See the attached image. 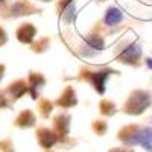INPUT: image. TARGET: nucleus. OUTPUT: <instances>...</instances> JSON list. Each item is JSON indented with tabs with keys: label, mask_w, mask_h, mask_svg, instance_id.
<instances>
[{
	"label": "nucleus",
	"mask_w": 152,
	"mask_h": 152,
	"mask_svg": "<svg viewBox=\"0 0 152 152\" xmlns=\"http://www.w3.org/2000/svg\"><path fill=\"white\" fill-rule=\"evenodd\" d=\"M108 75H110V72H96V73L91 76V79H93V84H94V87L97 88V90H99L100 93L104 91L105 79L108 78Z\"/></svg>",
	"instance_id": "obj_4"
},
{
	"label": "nucleus",
	"mask_w": 152,
	"mask_h": 152,
	"mask_svg": "<svg viewBox=\"0 0 152 152\" xmlns=\"http://www.w3.org/2000/svg\"><path fill=\"white\" fill-rule=\"evenodd\" d=\"M122 18H123V14L117 8H110L105 14V23L108 26H116V24L122 21Z\"/></svg>",
	"instance_id": "obj_2"
},
{
	"label": "nucleus",
	"mask_w": 152,
	"mask_h": 152,
	"mask_svg": "<svg viewBox=\"0 0 152 152\" xmlns=\"http://www.w3.org/2000/svg\"><path fill=\"white\" fill-rule=\"evenodd\" d=\"M148 66H149V67H152V59H148Z\"/></svg>",
	"instance_id": "obj_7"
},
{
	"label": "nucleus",
	"mask_w": 152,
	"mask_h": 152,
	"mask_svg": "<svg viewBox=\"0 0 152 152\" xmlns=\"http://www.w3.org/2000/svg\"><path fill=\"white\" fill-rule=\"evenodd\" d=\"M126 143H129V145H142L148 151H152V129L146 128L143 131H138V132L132 134L131 138L126 140Z\"/></svg>",
	"instance_id": "obj_1"
},
{
	"label": "nucleus",
	"mask_w": 152,
	"mask_h": 152,
	"mask_svg": "<svg viewBox=\"0 0 152 152\" xmlns=\"http://www.w3.org/2000/svg\"><path fill=\"white\" fill-rule=\"evenodd\" d=\"M73 18H75V5L70 3V5L66 8V11H64V20L70 23Z\"/></svg>",
	"instance_id": "obj_6"
},
{
	"label": "nucleus",
	"mask_w": 152,
	"mask_h": 152,
	"mask_svg": "<svg viewBox=\"0 0 152 152\" xmlns=\"http://www.w3.org/2000/svg\"><path fill=\"white\" fill-rule=\"evenodd\" d=\"M140 53H142V52H140V47L131 44L128 49H125L123 52H122V58L126 59L128 62H132L134 59H137L138 56H140Z\"/></svg>",
	"instance_id": "obj_3"
},
{
	"label": "nucleus",
	"mask_w": 152,
	"mask_h": 152,
	"mask_svg": "<svg viewBox=\"0 0 152 152\" xmlns=\"http://www.w3.org/2000/svg\"><path fill=\"white\" fill-rule=\"evenodd\" d=\"M104 47V40L97 35H90L87 38V49H93V50H100Z\"/></svg>",
	"instance_id": "obj_5"
}]
</instances>
